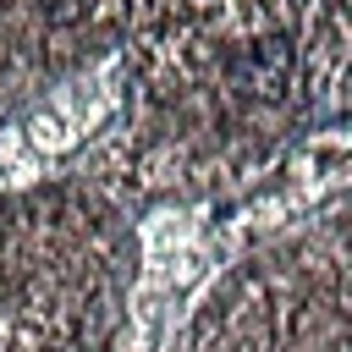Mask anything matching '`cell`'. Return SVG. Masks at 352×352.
<instances>
[{
	"label": "cell",
	"mask_w": 352,
	"mask_h": 352,
	"mask_svg": "<svg viewBox=\"0 0 352 352\" xmlns=\"http://www.w3.org/2000/svg\"><path fill=\"white\" fill-rule=\"evenodd\" d=\"M286 66H292L286 44H280V38H270V44H253V50H248V60H242V77H248V88H258V94H280V82H286Z\"/></svg>",
	"instance_id": "obj_1"
}]
</instances>
